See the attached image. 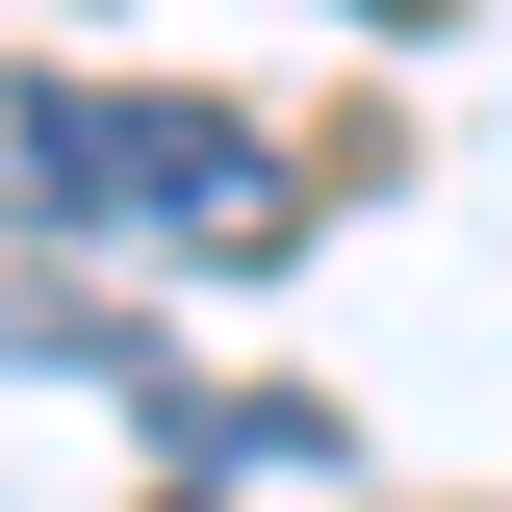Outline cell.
I'll list each match as a JSON object with an SVG mask.
<instances>
[{"instance_id":"6da1fadb","label":"cell","mask_w":512,"mask_h":512,"mask_svg":"<svg viewBox=\"0 0 512 512\" xmlns=\"http://www.w3.org/2000/svg\"><path fill=\"white\" fill-rule=\"evenodd\" d=\"M128 205H154V77H26L0 52V231H128Z\"/></svg>"},{"instance_id":"7a4b0ae2","label":"cell","mask_w":512,"mask_h":512,"mask_svg":"<svg viewBox=\"0 0 512 512\" xmlns=\"http://www.w3.org/2000/svg\"><path fill=\"white\" fill-rule=\"evenodd\" d=\"M154 205H180L205 256H282V231H308V205H282V154H256L231 103H154Z\"/></svg>"},{"instance_id":"3957f363","label":"cell","mask_w":512,"mask_h":512,"mask_svg":"<svg viewBox=\"0 0 512 512\" xmlns=\"http://www.w3.org/2000/svg\"><path fill=\"white\" fill-rule=\"evenodd\" d=\"M359 26H436V0H359Z\"/></svg>"}]
</instances>
